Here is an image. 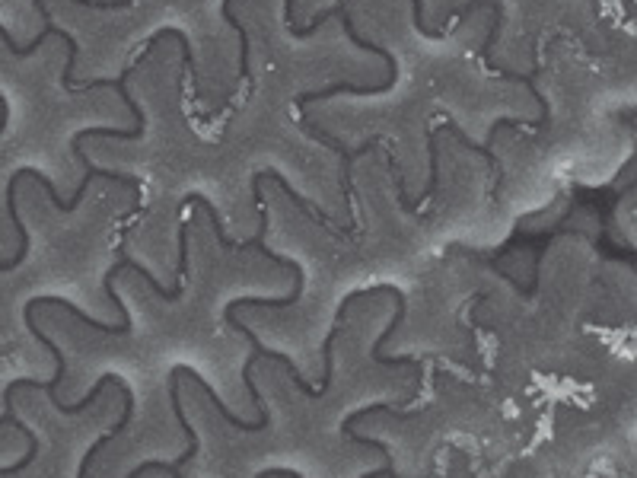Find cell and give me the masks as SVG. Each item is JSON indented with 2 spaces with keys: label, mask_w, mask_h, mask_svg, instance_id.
Segmentation results:
<instances>
[{
  "label": "cell",
  "mask_w": 637,
  "mask_h": 478,
  "mask_svg": "<svg viewBox=\"0 0 637 478\" xmlns=\"http://www.w3.org/2000/svg\"><path fill=\"white\" fill-rule=\"evenodd\" d=\"M427 150H430V182H427V189L418 195V198H411L408 201V211H415L421 201H427L430 195L437 192V185H440V141H437V131H430V138H427Z\"/></svg>",
  "instance_id": "277c9868"
},
{
  "label": "cell",
  "mask_w": 637,
  "mask_h": 478,
  "mask_svg": "<svg viewBox=\"0 0 637 478\" xmlns=\"http://www.w3.org/2000/svg\"><path fill=\"white\" fill-rule=\"evenodd\" d=\"M338 4H344V7H348V0H338Z\"/></svg>",
  "instance_id": "9c48e42d"
},
{
  "label": "cell",
  "mask_w": 637,
  "mask_h": 478,
  "mask_svg": "<svg viewBox=\"0 0 637 478\" xmlns=\"http://www.w3.org/2000/svg\"><path fill=\"white\" fill-rule=\"evenodd\" d=\"M303 128H306L309 134H313V138H319L325 147H332V150L338 153V157H341V189H344V204H348V208H351V166H354V160H357V157H364V153H370L373 147H380V144H383V138H370L367 144H360V147L348 150V147H344L338 138H332V134L325 131V128H319V125L303 122Z\"/></svg>",
  "instance_id": "6da1fadb"
},
{
  "label": "cell",
  "mask_w": 637,
  "mask_h": 478,
  "mask_svg": "<svg viewBox=\"0 0 637 478\" xmlns=\"http://www.w3.org/2000/svg\"><path fill=\"white\" fill-rule=\"evenodd\" d=\"M481 7H491V13H504V4H501V0H469V4H462V7H456V10H446V13H443V23H446V20H459V16H466V13H472V10H481Z\"/></svg>",
  "instance_id": "5b68a950"
},
{
  "label": "cell",
  "mask_w": 637,
  "mask_h": 478,
  "mask_svg": "<svg viewBox=\"0 0 637 478\" xmlns=\"http://www.w3.org/2000/svg\"><path fill=\"white\" fill-rule=\"evenodd\" d=\"M118 262H122L125 268H134L137 275H141V278L150 284V290H153V294H157L160 300H166V303H176V300H182V294H185V284H182V281H176V287H172V290H166V287H163L157 278H153V275H150V271H147L141 262H134L131 255H122V259H118Z\"/></svg>",
  "instance_id": "3957f363"
},
{
  "label": "cell",
  "mask_w": 637,
  "mask_h": 478,
  "mask_svg": "<svg viewBox=\"0 0 637 478\" xmlns=\"http://www.w3.org/2000/svg\"><path fill=\"white\" fill-rule=\"evenodd\" d=\"M440 131H450V134H453V138H456L462 147H469L472 153H481V157H485V160L494 166V173H497V182H494V201H497V192H501V185H504V169H501V163H497V157L491 153V147H485V144H472V138H466V134H462V131L456 128V122H453V118H446Z\"/></svg>",
  "instance_id": "7a4b0ae2"
},
{
  "label": "cell",
  "mask_w": 637,
  "mask_h": 478,
  "mask_svg": "<svg viewBox=\"0 0 637 478\" xmlns=\"http://www.w3.org/2000/svg\"><path fill=\"white\" fill-rule=\"evenodd\" d=\"M255 478H303V475L294 472V469H265V472H258Z\"/></svg>",
  "instance_id": "ba28073f"
},
{
  "label": "cell",
  "mask_w": 637,
  "mask_h": 478,
  "mask_svg": "<svg viewBox=\"0 0 637 478\" xmlns=\"http://www.w3.org/2000/svg\"><path fill=\"white\" fill-rule=\"evenodd\" d=\"M176 278L185 284L188 278V220L179 224V265H176Z\"/></svg>",
  "instance_id": "52a82bcc"
},
{
  "label": "cell",
  "mask_w": 637,
  "mask_h": 478,
  "mask_svg": "<svg viewBox=\"0 0 637 478\" xmlns=\"http://www.w3.org/2000/svg\"><path fill=\"white\" fill-rule=\"evenodd\" d=\"M67 4H77V7H90V10H125L131 7L128 0H67ZM32 7H45V0H32Z\"/></svg>",
  "instance_id": "8992f818"
}]
</instances>
